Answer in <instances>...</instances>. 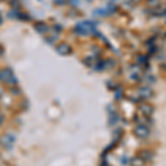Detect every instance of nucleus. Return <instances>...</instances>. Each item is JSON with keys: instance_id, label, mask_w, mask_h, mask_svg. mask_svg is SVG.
Segmentation results:
<instances>
[{"instance_id": "1", "label": "nucleus", "mask_w": 166, "mask_h": 166, "mask_svg": "<svg viewBox=\"0 0 166 166\" xmlns=\"http://www.w3.org/2000/svg\"><path fill=\"white\" fill-rule=\"evenodd\" d=\"M74 31H75L78 34L86 36V34L93 33V32L95 31V27H94V23L91 22V21H83V22L76 25V27L74 28Z\"/></svg>"}, {"instance_id": "2", "label": "nucleus", "mask_w": 166, "mask_h": 166, "mask_svg": "<svg viewBox=\"0 0 166 166\" xmlns=\"http://www.w3.org/2000/svg\"><path fill=\"white\" fill-rule=\"evenodd\" d=\"M0 81L5 82L7 84H10V85L17 84V79H16L14 74L12 73V71L9 69L0 70Z\"/></svg>"}, {"instance_id": "3", "label": "nucleus", "mask_w": 166, "mask_h": 166, "mask_svg": "<svg viewBox=\"0 0 166 166\" xmlns=\"http://www.w3.org/2000/svg\"><path fill=\"white\" fill-rule=\"evenodd\" d=\"M133 132H134V134H135L138 138H146V137L149 135V129H148V127L146 125H143V124L135 126Z\"/></svg>"}, {"instance_id": "4", "label": "nucleus", "mask_w": 166, "mask_h": 166, "mask_svg": "<svg viewBox=\"0 0 166 166\" xmlns=\"http://www.w3.org/2000/svg\"><path fill=\"white\" fill-rule=\"evenodd\" d=\"M56 52L61 55H68L71 53V47L67 43H61L56 47Z\"/></svg>"}, {"instance_id": "5", "label": "nucleus", "mask_w": 166, "mask_h": 166, "mask_svg": "<svg viewBox=\"0 0 166 166\" xmlns=\"http://www.w3.org/2000/svg\"><path fill=\"white\" fill-rule=\"evenodd\" d=\"M140 110H141L142 114L145 115V116H152V114H153V112H154L153 106L147 104V103H143V104L141 105V107H140Z\"/></svg>"}, {"instance_id": "6", "label": "nucleus", "mask_w": 166, "mask_h": 166, "mask_svg": "<svg viewBox=\"0 0 166 166\" xmlns=\"http://www.w3.org/2000/svg\"><path fill=\"white\" fill-rule=\"evenodd\" d=\"M13 141H14V138H13L12 135H3L2 137H1V140H0L1 144L7 148H9V147H11V146H12Z\"/></svg>"}, {"instance_id": "7", "label": "nucleus", "mask_w": 166, "mask_h": 166, "mask_svg": "<svg viewBox=\"0 0 166 166\" xmlns=\"http://www.w3.org/2000/svg\"><path fill=\"white\" fill-rule=\"evenodd\" d=\"M138 95H140L142 98H148L152 95V90H151L149 87H146V86L141 87V89L138 90Z\"/></svg>"}, {"instance_id": "8", "label": "nucleus", "mask_w": 166, "mask_h": 166, "mask_svg": "<svg viewBox=\"0 0 166 166\" xmlns=\"http://www.w3.org/2000/svg\"><path fill=\"white\" fill-rule=\"evenodd\" d=\"M34 28H36V30L39 31L40 33H44V32H47V30H48L47 25H44L43 22H39V23H37V25H34Z\"/></svg>"}, {"instance_id": "9", "label": "nucleus", "mask_w": 166, "mask_h": 166, "mask_svg": "<svg viewBox=\"0 0 166 166\" xmlns=\"http://www.w3.org/2000/svg\"><path fill=\"white\" fill-rule=\"evenodd\" d=\"M141 154H142L141 158L143 160H151V158H152V156H153V155H152V153H151L149 151H143Z\"/></svg>"}, {"instance_id": "10", "label": "nucleus", "mask_w": 166, "mask_h": 166, "mask_svg": "<svg viewBox=\"0 0 166 166\" xmlns=\"http://www.w3.org/2000/svg\"><path fill=\"white\" fill-rule=\"evenodd\" d=\"M143 163H144V160H142L141 157H135L132 160V165L133 166H143Z\"/></svg>"}, {"instance_id": "11", "label": "nucleus", "mask_w": 166, "mask_h": 166, "mask_svg": "<svg viewBox=\"0 0 166 166\" xmlns=\"http://www.w3.org/2000/svg\"><path fill=\"white\" fill-rule=\"evenodd\" d=\"M147 5L153 8H156L160 6V1L158 0H147Z\"/></svg>"}, {"instance_id": "12", "label": "nucleus", "mask_w": 166, "mask_h": 166, "mask_svg": "<svg viewBox=\"0 0 166 166\" xmlns=\"http://www.w3.org/2000/svg\"><path fill=\"white\" fill-rule=\"evenodd\" d=\"M69 1H70V3L73 5V6H78V5L80 3V0H69Z\"/></svg>"}, {"instance_id": "13", "label": "nucleus", "mask_w": 166, "mask_h": 166, "mask_svg": "<svg viewBox=\"0 0 166 166\" xmlns=\"http://www.w3.org/2000/svg\"><path fill=\"white\" fill-rule=\"evenodd\" d=\"M138 61L141 62V63H145V62H146V59L143 56V58H140V59H138Z\"/></svg>"}, {"instance_id": "14", "label": "nucleus", "mask_w": 166, "mask_h": 166, "mask_svg": "<svg viewBox=\"0 0 166 166\" xmlns=\"http://www.w3.org/2000/svg\"><path fill=\"white\" fill-rule=\"evenodd\" d=\"M133 2H138V1H141V0H132Z\"/></svg>"}, {"instance_id": "15", "label": "nucleus", "mask_w": 166, "mask_h": 166, "mask_svg": "<svg viewBox=\"0 0 166 166\" xmlns=\"http://www.w3.org/2000/svg\"><path fill=\"white\" fill-rule=\"evenodd\" d=\"M0 122H1V114H0Z\"/></svg>"}, {"instance_id": "16", "label": "nucleus", "mask_w": 166, "mask_h": 166, "mask_svg": "<svg viewBox=\"0 0 166 166\" xmlns=\"http://www.w3.org/2000/svg\"><path fill=\"white\" fill-rule=\"evenodd\" d=\"M0 23H1V17H0Z\"/></svg>"}, {"instance_id": "17", "label": "nucleus", "mask_w": 166, "mask_h": 166, "mask_svg": "<svg viewBox=\"0 0 166 166\" xmlns=\"http://www.w3.org/2000/svg\"><path fill=\"white\" fill-rule=\"evenodd\" d=\"M0 55H1V50H0Z\"/></svg>"}]
</instances>
